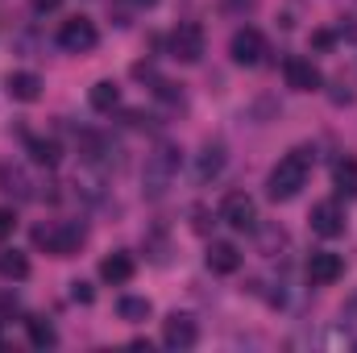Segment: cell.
I'll list each match as a JSON object with an SVG mask.
<instances>
[{
    "instance_id": "8992f818",
    "label": "cell",
    "mask_w": 357,
    "mask_h": 353,
    "mask_svg": "<svg viewBox=\"0 0 357 353\" xmlns=\"http://www.w3.org/2000/svg\"><path fill=\"white\" fill-rule=\"evenodd\" d=\"M220 220H225L229 229H237V233H250V229L258 225V204H254L245 191H233V195H225V204H220Z\"/></svg>"
},
{
    "instance_id": "4fadbf2b",
    "label": "cell",
    "mask_w": 357,
    "mask_h": 353,
    "mask_svg": "<svg viewBox=\"0 0 357 353\" xmlns=\"http://www.w3.org/2000/svg\"><path fill=\"white\" fill-rule=\"evenodd\" d=\"M133 270H137L133 254L116 250V254H108V258L100 262V278H104V283H112V287H121V283H129V278H133Z\"/></svg>"
},
{
    "instance_id": "7a4b0ae2",
    "label": "cell",
    "mask_w": 357,
    "mask_h": 353,
    "mask_svg": "<svg viewBox=\"0 0 357 353\" xmlns=\"http://www.w3.org/2000/svg\"><path fill=\"white\" fill-rule=\"evenodd\" d=\"M84 237H88V229L75 225V220H50V225H38V229H33V246L46 250L50 258H71V254H79Z\"/></svg>"
},
{
    "instance_id": "ffe728a7",
    "label": "cell",
    "mask_w": 357,
    "mask_h": 353,
    "mask_svg": "<svg viewBox=\"0 0 357 353\" xmlns=\"http://www.w3.org/2000/svg\"><path fill=\"white\" fill-rule=\"evenodd\" d=\"M116 312H121V320H129V324H142V320H150V299H142V295H125L121 303H116Z\"/></svg>"
},
{
    "instance_id": "6da1fadb",
    "label": "cell",
    "mask_w": 357,
    "mask_h": 353,
    "mask_svg": "<svg viewBox=\"0 0 357 353\" xmlns=\"http://www.w3.org/2000/svg\"><path fill=\"white\" fill-rule=\"evenodd\" d=\"M312 163H316V154L307 150V146H299V150H291V154H282L278 163H274V171L266 179V191L274 204H287V200H295L303 187H307V175H312Z\"/></svg>"
},
{
    "instance_id": "7402d4cb",
    "label": "cell",
    "mask_w": 357,
    "mask_h": 353,
    "mask_svg": "<svg viewBox=\"0 0 357 353\" xmlns=\"http://www.w3.org/2000/svg\"><path fill=\"white\" fill-rule=\"evenodd\" d=\"M13 312H17V299H13L8 291H0V324H4V320H13Z\"/></svg>"
},
{
    "instance_id": "ba28073f",
    "label": "cell",
    "mask_w": 357,
    "mask_h": 353,
    "mask_svg": "<svg viewBox=\"0 0 357 353\" xmlns=\"http://www.w3.org/2000/svg\"><path fill=\"white\" fill-rule=\"evenodd\" d=\"M282 80H287L291 91H320V84H324L320 67H316L312 59H303V54H291V59L282 63Z\"/></svg>"
},
{
    "instance_id": "484cf974",
    "label": "cell",
    "mask_w": 357,
    "mask_h": 353,
    "mask_svg": "<svg viewBox=\"0 0 357 353\" xmlns=\"http://www.w3.org/2000/svg\"><path fill=\"white\" fill-rule=\"evenodd\" d=\"M133 4H137V8H154L158 0H133Z\"/></svg>"
},
{
    "instance_id": "ac0fdd59",
    "label": "cell",
    "mask_w": 357,
    "mask_h": 353,
    "mask_svg": "<svg viewBox=\"0 0 357 353\" xmlns=\"http://www.w3.org/2000/svg\"><path fill=\"white\" fill-rule=\"evenodd\" d=\"M25 333H29V345H33V350H50V345L59 341L54 324L42 320V316H29V320H25Z\"/></svg>"
},
{
    "instance_id": "277c9868",
    "label": "cell",
    "mask_w": 357,
    "mask_h": 353,
    "mask_svg": "<svg viewBox=\"0 0 357 353\" xmlns=\"http://www.w3.org/2000/svg\"><path fill=\"white\" fill-rule=\"evenodd\" d=\"M167 50H171V59H178V63H199V59H204V50H208L204 25H195V21H183L175 33L167 38Z\"/></svg>"
},
{
    "instance_id": "5bb4252c",
    "label": "cell",
    "mask_w": 357,
    "mask_h": 353,
    "mask_svg": "<svg viewBox=\"0 0 357 353\" xmlns=\"http://www.w3.org/2000/svg\"><path fill=\"white\" fill-rule=\"evenodd\" d=\"M4 88H8V96H13V100H21V104H33V100L42 96V75H33V71H13Z\"/></svg>"
},
{
    "instance_id": "cb8c5ba5",
    "label": "cell",
    "mask_w": 357,
    "mask_h": 353,
    "mask_svg": "<svg viewBox=\"0 0 357 353\" xmlns=\"http://www.w3.org/2000/svg\"><path fill=\"white\" fill-rule=\"evenodd\" d=\"M17 229V216H13V208H0V237H8Z\"/></svg>"
},
{
    "instance_id": "3957f363",
    "label": "cell",
    "mask_w": 357,
    "mask_h": 353,
    "mask_svg": "<svg viewBox=\"0 0 357 353\" xmlns=\"http://www.w3.org/2000/svg\"><path fill=\"white\" fill-rule=\"evenodd\" d=\"M175 175H178V146L162 142L154 154H146V167H142V191H146L150 200H158V195H167V187L175 183Z\"/></svg>"
},
{
    "instance_id": "d6986e66",
    "label": "cell",
    "mask_w": 357,
    "mask_h": 353,
    "mask_svg": "<svg viewBox=\"0 0 357 353\" xmlns=\"http://www.w3.org/2000/svg\"><path fill=\"white\" fill-rule=\"evenodd\" d=\"M0 278H13V283L29 278V258L21 250H0Z\"/></svg>"
},
{
    "instance_id": "7c38bea8",
    "label": "cell",
    "mask_w": 357,
    "mask_h": 353,
    "mask_svg": "<svg viewBox=\"0 0 357 353\" xmlns=\"http://www.w3.org/2000/svg\"><path fill=\"white\" fill-rule=\"evenodd\" d=\"M204 258H208V270L212 274H237L241 270V250L233 241H212Z\"/></svg>"
},
{
    "instance_id": "52a82bcc",
    "label": "cell",
    "mask_w": 357,
    "mask_h": 353,
    "mask_svg": "<svg viewBox=\"0 0 357 353\" xmlns=\"http://www.w3.org/2000/svg\"><path fill=\"white\" fill-rule=\"evenodd\" d=\"M229 54H233V63H237V67H258V63H262V54H266V38H262L258 29L241 25V29L233 33V42H229Z\"/></svg>"
},
{
    "instance_id": "9a60e30c",
    "label": "cell",
    "mask_w": 357,
    "mask_h": 353,
    "mask_svg": "<svg viewBox=\"0 0 357 353\" xmlns=\"http://www.w3.org/2000/svg\"><path fill=\"white\" fill-rule=\"evenodd\" d=\"M225 163H229V158H225V146H220V142L204 146V150H199V158H195V179H199V183L216 179L220 171H225Z\"/></svg>"
},
{
    "instance_id": "30bf717a",
    "label": "cell",
    "mask_w": 357,
    "mask_h": 353,
    "mask_svg": "<svg viewBox=\"0 0 357 353\" xmlns=\"http://www.w3.org/2000/svg\"><path fill=\"white\" fill-rule=\"evenodd\" d=\"M341 274H345V258L333 254V250H316V254L307 258V278H312L316 287H333Z\"/></svg>"
},
{
    "instance_id": "8fae6325",
    "label": "cell",
    "mask_w": 357,
    "mask_h": 353,
    "mask_svg": "<svg viewBox=\"0 0 357 353\" xmlns=\"http://www.w3.org/2000/svg\"><path fill=\"white\" fill-rule=\"evenodd\" d=\"M307 220H312V233H320V237H341V233H345V208H341L337 200L316 204Z\"/></svg>"
},
{
    "instance_id": "44dd1931",
    "label": "cell",
    "mask_w": 357,
    "mask_h": 353,
    "mask_svg": "<svg viewBox=\"0 0 357 353\" xmlns=\"http://www.w3.org/2000/svg\"><path fill=\"white\" fill-rule=\"evenodd\" d=\"M29 154H33V163H42V167H54V163H59V146L46 142V137H29Z\"/></svg>"
},
{
    "instance_id": "603a6c76",
    "label": "cell",
    "mask_w": 357,
    "mask_h": 353,
    "mask_svg": "<svg viewBox=\"0 0 357 353\" xmlns=\"http://www.w3.org/2000/svg\"><path fill=\"white\" fill-rule=\"evenodd\" d=\"M71 299H75V303H91L96 295H91V287H88V283H71Z\"/></svg>"
},
{
    "instance_id": "5b68a950",
    "label": "cell",
    "mask_w": 357,
    "mask_h": 353,
    "mask_svg": "<svg viewBox=\"0 0 357 353\" xmlns=\"http://www.w3.org/2000/svg\"><path fill=\"white\" fill-rule=\"evenodd\" d=\"M96 42H100V33H96V21H88V17H71L59 25V46L67 54H88Z\"/></svg>"
},
{
    "instance_id": "2e32d148",
    "label": "cell",
    "mask_w": 357,
    "mask_h": 353,
    "mask_svg": "<svg viewBox=\"0 0 357 353\" xmlns=\"http://www.w3.org/2000/svg\"><path fill=\"white\" fill-rule=\"evenodd\" d=\"M333 187H337V195L357 200V158H341L333 167Z\"/></svg>"
},
{
    "instance_id": "e0dca14e",
    "label": "cell",
    "mask_w": 357,
    "mask_h": 353,
    "mask_svg": "<svg viewBox=\"0 0 357 353\" xmlns=\"http://www.w3.org/2000/svg\"><path fill=\"white\" fill-rule=\"evenodd\" d=\"M88 100H91V108H96V112H112V108L121 104V88H116L112 80H100V84H91Z\"/></svg>"
},
{
    "instance_id": "d4e9b609",
    "label": "cell",
    "mask_w": 357,
    "mask_h": 353,
    "mask_svg": "<svg viewBox=\"0 0 357 353\" xmlns=\"http://www.w3.org/2000/svg\"><path fill=\"white\" fill-rule=\"evenodd\" d=\"M59 4H63V0H33V8H38V13H54Z\"/></svg>"
},
{
    "instance_id": "9c48e42d",
    "label": "cell",
    "mask_w": 357,
    "mask_h": 353,
    "mask_svg": "<svg viewBox=\"0 0 357 353\" xmlns=\"http://www.w3.org/2000/svg\"><path fill=\"white\" fill-rule=\"evenodd\" d=\"M195 341H199V324H195L187 312L167 316V324H162V345H167V350H191Z\"/></svg>"
}]
</instances>
